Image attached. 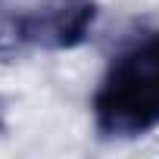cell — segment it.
I'll list each match as a JSON object with an SVG mask.
<instances>
[{
  "instance_id": "cell-2",
  "label": "cell",
  "mask_w": 159,
  "mask_h": 159,
  "mask_svg": "<svg viewBox=\"0 0 159 159\" xmlns=\"http://www.w3.org/2000/svg\"><path fill=\"white\" fill-rule=\"evenodd\" d=\"M94 22V0H44L34 10L0 25V53H13L22 47L72 50L88 41Z\"/></svg>"
},
{
  "instance_id": "cell-1",
  "label": "cell",
  "mask_w": 159,
  "mask_h": 159,
  "mask_svg": "<svg viewBox=\"0 0 159 159\" xmlns=\"http://www.w3.org/2000/svg\"><path fill=\"white\" fill-rule=\"evenodd\" d=\"M94 125L109 140L159 128V34L137 41L106 69L94 94Z\"/></svg>"
}]
</instances>
